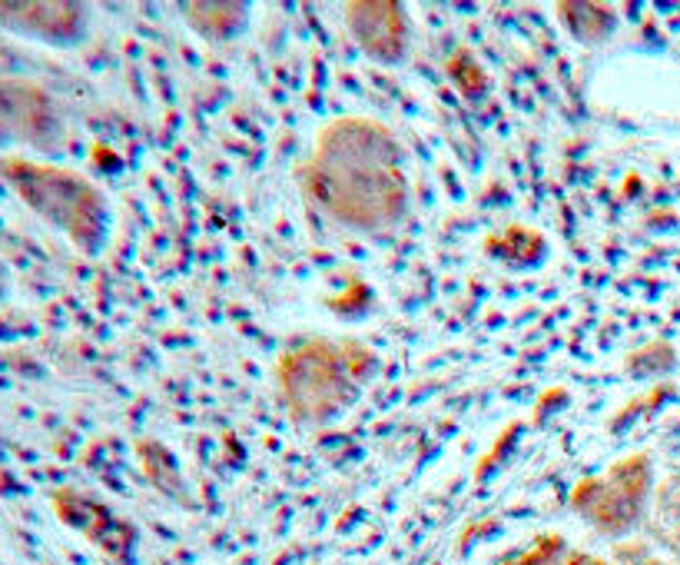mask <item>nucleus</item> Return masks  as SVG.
Instances as JSON below:
<instances>
[{
	"label": "nucleus",
	"mask_w": 680,
	"mask_h": 565,
	"mask_svg": "<svg viewBox=\"0 0 680 565\" xmlns=\"http://www.w3.org/2000/svg\"><path fill=\"white\" fill-rule=\"evenodd\" d=\"M296 184L332 224L359 234L392 230L409 210L402 147L392 130L366 117L329 120L296 167Z\"/></svg>",
	"instance_id": "1"
},
{
	"label": "nucleus",
	"mask_w": 680,
	"mask_h": 565,
	"mask_svg": "<svg viewBox=\"0 0 680 565\" xmlns=\"http://www.w3.org/2000/svg\"><path fill=\"white\" fill-rule=\"evenodd\" d=\"M286 409L309 426H326L356 399V366L342 346L316 339L289 349L276 369Z\"/></svg>",
	"instance_id": "2"
},
{
	"label": "nucleus",
	"mask_w": 680,
	"mask_h": 565,
	"mask_svg": "<svg viewBox=\"0 0 680 565\" xmlns=\"http://www.w3.org/2000/svg\"><path fill=\"white\" fill-rule=\"evenodd\" d=\"M7 180L30 200L37 214H43L50 224H57L73 244L83 250H100L107 240V200L97 187L80 180L77 174L53 170V167H37V163H3Z\"/></svg>",
	"instance_id": "3"
},
{
	"label": "nucleus",
	"mask_w": 680,
	"mask_h": 565,
	"mask_svg": "<svg viewBox=\"0 0 680 565\" xmlns=\"http://www.w3.org/2000/svg\"><path fill=\"white\" fill-rule=\"evenodd\" d=\"M651 479V456L634 453L608 473L581 479L571 493V509L604 536H628L644 519Z\"/></svg>",
	"instance_id": "4"
},
{
	"label": "nucleus",
	"mask_w": 680,
	"mask_h": 565,
	"mask_svg": "<svg viewBox=\"0 0 680 565\" xmlns=\"http://www.w3.org/2000/svg\"><path fill=\"white\" fill-rule=\"evenodd\" d=\"M346 23L359 47L379 63H402L409 53V17L402 3H346Z\"/></svg>",
	"instance_id": "5"
},
{
	"label": "nucleus",
	"mask_w": 680,
	"mask_h": 565,
	"mask_svg": "<svg viewBox=\"0 0 680 565\" xmlns=\"http://www.w3.org/2000/svg\"><path fill=\"white\" fill-rule=\"evenodd\" d=\"M508 565H608L594 556H584L578 549H571L561 536H544L531 553H524L521 559Z\"/></svg>",
	"instance_id": "6"
}]
</instances>
